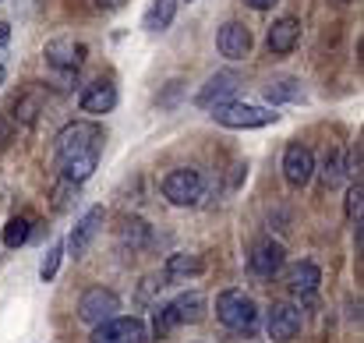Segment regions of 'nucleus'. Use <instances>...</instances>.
<instances>
[{"label": "nucleus", "mask_w": 364, "mask_h": 343, "mask_svg": "<svg viewBox=\"0 0 364 343\" xmlns=\"http://www.w3.org/2000/svg\"><path fill=\"white\" fill-rule=\"evenodd\" d=\"M177 326H181V319H177L173 305H156V312H152V333L156 337H170Z\"/></svg>", "instance_id": "obj_22"}, {"label": "nucleus", "mask_w": 364, "mask_h": 343, "mask_svg": "<svg viewBox=\"0 0 364 343\" xmlns=\"http://www.w3.org/2000/svg\"><path fill=\"white\" fill-rule=\"evenodd\" d=\"M283 255H287V251H283L279 241H262V244H255V251H251V273L262 276V280L276 276V273L283 269V262H287Z\"/></svg>", "instance_id": "obj_13"}, {"label": "nucleus", "mask_w": 364, "mask_h": 343, "mask_svg": "<svg viewBox=\"0 0 364 343\" xmlns=\"http://www.w3.org/2000/svg\"><path fill=\"white\" fill-rule=\"evenodd\" d=\"M265 100L269 103H297L301 100V82L297 78H279L265 85Z\"/></svg>", "instance_id": "obj_21"}, {"label": "nucleus", "mask_w": 364, "mask_h": 343, "mask_svg": "<svg viewBox=\"0 0 364 343\" xmlns=\"http://www.w3.org/2000/svg\"><path fill=\"white\" fill-rule=\"evenodd\" d=\"M301 39V21L297 18H279L272 28H269V50L272 53H290Z\"/></svg>", "instance_id": "obj_16"}, {"label": "nucleus", "mask_w": 364, "mask_h": 343, "mask_svg": "<svg viewBox=\"0 0 364 343\" xmlns=\"http://www.w3.org/2000/svg\"><path fill=\"white\" fill-rule=\"evenodd\" d=\"M163 195H166L173 206H198V202L205 199V181H202L198 170L181 167V170H170V174L163 177Z\"/></svg>", "instance_id": "obj_3"}, {"label": "nucleus", "mask_w": 364, "mask_h": 343, "mask_svg": "<svg viewBox=\"0 0 364 343\" xmlns=\"http://www.w3.org/2000/svg\"><path fill=\"white\" fill-rule=\"evenodd\" d=\"M213 120L223 127H265L276 120V114L265 107H251V103H220L213 107Z\"/></svg>", "instance_id": "obj_5"}, {"label": "nucleus", "mask_w": 364, "mask_h": 343, "mask_svg": "<svg viewBox=\"0 0 364 343\" xmlns=\"http://www.w3.org/2000/svg\"><path fill=\"white\" fill-rule=\"evenodd\" d=\"M60 258H64V244H53V248L46 251L43 265H39V276H43V283H50V280L57 276V269H60Z\"/></svg>", "instance_id": "obj_26"}, {"label": "nucleus", "mask_w": 364, "mask_h": 343, "mask_svg": "<svg viewBox=\"0 0 364 343\" xmlns=\"http://www.w3.org/2000/svg\"><path fill=\"white\" fill-rule=\"evenodd\" d=\"M244 4H247L251 11H269V7H272L276 0H244Z\"/></svg>", "instance_id": "obj_29"}, {"label": "nucleus", "mask_w": 364, "mask_h": 343, "mask_svg": "<svg viewBox=\"0 0 364 343\" xmlns=\"http://www.w3.org/2000/svg\"><path fill=\"white\" fill-rule=\"evenodd\" d=\"M237 89H241V78H237L234 71H220V75H213V78L198 89L195 103L205 107V110H213V107H220V103H230V96H234Z\"/></svg>", "instance_id": "obj_9"}, {"label": "nucleus", "mask_w": 364, "mask_h": 343, "mask_svg": "<svg viewBox=\"0 0 364 343\" xmlns=\"http://www.w3.org/2000/svg\"><path fill=\"white\" fill-rule=\"evenodd\" d=\"M170 305H173V312H177L181 322H202L205 319V308H209V301H205L202 290H188V294H181Z\"/></svg>", "instance_id": "obj_19"}, {"label": "nucleus", "mask_w": 364, "mask_h": 343, "mask_svg": "<svg viewBox=\"0 0 364 343\" xmlns=\"http://www.w3.org/2000/svg\"><path fill=\"white\" fill-rule=\"evenodd\" d=\"M283 177L294 188H304L315 177V156H311L308 145H301V142L287 145V152H283Z\"/></svg>", "instance_id": "obj_8"}, {"label": "nucleus", "mask_w": 364, "mask_h": 343, "mask_svg": "<svg viewBox=\"0 0 364 343\" xmlns=\"http://www.w3.org/2000/svg\"><path fill=\"white\" fill-rule=\"evenodd\" d=\"M361 213H364V184H350V191H347V220L350 223H361Z\"/></svg>", "instance_id": "obj_25"}, {"label": "nucleus", "mask_w": 364, "mask_h": 343, "mask_svg": "<svg viewBox=\"0 0 364 343\" xmlns=\"http://www.w3.org/2000/svg\"><path fill=\"white\" fill-rule=\"evenodd\" d=\"M343 174H347L343 156H340V152H329V156H326V167H322V181H326L329 188H336V184L343 181Z\"/></svg>", "instance_id": "obj_24"}, {"label": "nucleus", "mask_w": 364, "mask_h": 343, "mask_svg": "<svg viewBox=\"0 0 364 343\" xmlns=\"http://www.w3.org/2000/svg\"><path fill=\"white\" fill-rule=\"evenodd\" d=\"M216 46H220V53H223V57H230V60H244V57H247V50H251V32L244 28L241 21H227V25L220 28V36H216Z\"/></svg>", "instance_id": "obj_14"}, {"label": "nucleus", "mask_w": 364, "mask_h": 343, "mask_svg": "<svg viewBox=\"0 0 364 343\" xmlns=\"http://www.w3.org/2000/svg\"><path fill=\"white\" fill-rule=\"evenodd\" d=\"M265 329H269V337L276 343L294 340L301 333V308H294V305H272L269 308V319H265Z\"/></svg>", "instance_id": "obj_11"}, {"label": "nucleus", "mask_w": 364, "mask_h": 343, "mask_svg": "<svg viewBox=\"0 0 364 343\" xmlns=\"http://www.w3.org/2000/svg\"><path fill=\"white\" fill-rule=\"evenodd\" d=\"M85 53H89L85 43H78L71 36H60V39L46 43V64L53 71H78L85 64Z\"/></svg>", "instance_id": "obj_7"}, {"label": "nucleus", "mask_w": 364, "mask_h": 343, "mask_svg": "<svg viewBox=\"0 0 364 343\" xmlns=\"http://www.w3.org/2000/svg\"><path fill=\"white\" fill-rule=\"evenodd\" d=\"M117 237H121L124 248L138 251V248H145V244L152 241V227H149L145 220H138V216H124L121 230H117Z\"/></svg>", "instance_id": "obj_20"}, {"label": "nucleus", "mask_w": 364, "mask_h": 343, "mask_svg": "<svg viewBox=\"0 0 364 343\" xmlns=\"http://www.w3.org/2000/svg\"><path fill=\"white\" fill-rule=\"evenodd\" d=\"M188 4H191V0H188Z\"/></svg>", "instance_id": "obj_32"}, {"label": "nucleus", "mask_w": 364, "mask_h": 343, "mask_svg": "<svg viewBox=\"0 0 364 343\" xmlns=\"http://www.w3.org/2000/svg\"><path fill=\"white\" fill-rule=\"evenodd\" d=\"M7 46H11V25H7V21H0V60H4Z\"/></svg>", "instance_id": "obj_28"}, {"label": "nucleus", "mask_w": 364, "mask_h": 343, "mask_svg": "<svg viewBox=\"0 0 364 343\" xmlns=\"http://www.w3.org/2000/svg\"><path fill=\"white\" fill-rule=\"evenodd\" d=\"M117 312H121V297H117L114 290H103V287L85 290L82 301H78V319L89 322V326H100V322L114 319Z\"/></svg>", "instance_id": "obj_6"}, {"label": "nucleus", "mask_w": 364, "mask_h": 343, "mask_svg": "<svg viewBox=\"0 0 364 343\" xmlns=\"http://www.w3.org/2000/svg\"><path fill=\"white\" fill-rule=\"evenodd\" d=\"M124 0H96V7H100V11H114V7H121Z\"/></svg>", "instance_id": "obj_30"}, {"label": "nucleus", "mask_w": 364, "mask_h": 343, "mask_svg": "<svg viewBox=\"0 0 364 343\" xmlns=\"http://www.w3.org/2000/svg\"><path fill=\"white\" fill-rule=\"evenodd\" d=\"M318 283H322V269H318L315 262H297V265L287 273V287H290L294 294H301V297H311V294L318 290Z\"/></svg>", "instance_id": "obj_15"}, {"label": "nucleus", "mask_w": 364, "mask_h": 343, "mask_svg": "<svg viewBox=\"0 0 364 343\" xmlns=\"http://www.w3.org/2000/svg\"><path fill=\"white\" fill-rule=\"evenodd\" d=\"M173 14H177V0H152L145 18H141V28L145 32H166L173 25Z\"/></svg>", "instance_id": "obj_18"}, {"label": "nucleus", "mask_w": 364, "mask_h": 343, "mask_svg": "<svg viewBox=\"0 0 364 343\" xmlns=\"http://www.w3.org/2000/svg\"><path fill=\"white\" fill-rule=\"evenodd\" d=\"M78 107H82V114H110L114 107H117V85L114 82H92V85H85V93L78 96Z\"/></svg>", "instance_id": "obj_12"}, {"label": "nucleus", "mask_w": 364, "mask_h": 343, "mask_svg": "<svg viewBox=\"0 0 364 343\" xmlns=\"http://www.w3.org/2000/svg\"><path fill=\"white\" fill-rule=\"evenodd\" d=\"M202 273V258L198 255H170L166 265H163V283H181L188 276H198Z\"/></svg>", "instance_id": "obj_17"}, {"label": "nucleus", "mask_w": 364, "mask_h": 343, "mask_svg": "<svg viewBox=\"0 0 364 343\" xmlns=\"http://www.w3.org/2000/svg\"><path fill=\"white\" fill-rule=\"evenodd\" d=\"M4 78H7V68H4V60H0V85H4Z\"/></svg>", "instance_id": "obj_31"}, {"label": "nucleus", "mask_w": 364, "mask_h": 343, "mask_svg": "<svg viewBox=\"0 0 364 343\" xmlns=\"http://www.w3.org/2000/svg\"><path fill=\"white\" fill-rule=\"evenodd\" d=\"M36 114H39V100H36V96H25V100H18V103H14V120L32 124Z\"/></svg>", "instance_id": "obj_27"}, {"label": "nucleus", "mask_w": 364, "mask_h": 343, "mask_svg": "<svg viewBox=\"0 0 364 343\" xmlns=\"http://www.w3.org/2000/svg\"><path fill=\"white\" fill-rule=\"evenodd\" d=\"M216 319L230 329V333H255L258 329V305L244 294V290H223L216 297Z\"/></svg>", "instance_id": "obj_1"}, {"label": "nucleus", "mask_w": 364, "mask_h": 343, "mask_svg": "<svg viewBox=\"0 0 364 343\" xmlns=\"http://www.w3.org/2000/svg\"><path fill=\"white\" fill-rule=\"evenodd\" d=\"M100 145H103V131L96 124H89V120H75V124H68L57 134V156H60V163L71 159V156H92V152L100 156Z\"/></svg>", "instance_id": "obj_2"}, {"label": "nucleus", "mask_w": 364, "mask_h": 343, "mask_svg": "<svg viewBox=\"0 0 364 343\" xmlns=\"http://www.w3.org/2000/svg\"><path fill=\"white\" fill-rule=\"evenodd\" d=\"M92 343H149V329L134 315H114L92 329Z\"/></svg>", "instance_id": "obj_4"}, {"label": "nucleus", "mask_w": 364, "mask_h": 343, "mask_svg": "<svg viewBox=\"0 0 364 343\" xmlns=\"http://www.w3.org/2000/svg\"><path fill=\"white\" fill-rule=\"evenodd\" d=\"M103 220H107V209H103V206H92V209L75 223L71 237H68V251H71L75 258H82V255L89 251V244L96 241V233H100V227H103Z\"/></svg>", "instance_id": "obj_10"}, {"label": "nucleus", "mask_w": 364, "mask_h": 343, "mask_svg": "<svg viewBox=\"0 0 364 343\" xmlns=\"http://www.w3.org/2000/svg\"><path fill=\"white\" fill-rule=\"evenodd\" d=\"M7 248H21L25 241H28V220L25 216H14V220H7V227H4V237H0Z\"/></svg>", "instance_id": "obj_23"}]
</instances>
